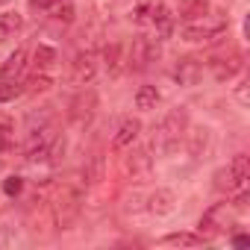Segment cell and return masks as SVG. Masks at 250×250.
<instances>
[{"instance_id":"6da1fadb","label":"cell","mask_w":250,"mask_h":250,"mask_svg":"<svg viewBox=\"0 0 250 250\" xmlns=\"http://www.w3.org/2000/svg\"><path fill=\"white\" fill-rule=\"evenodd\" d=\"M80 203H83V188L77 183H65L56 191V197H53V215H56V224L62 229L80 215Z\"/></svg>"},{"instance_id":"7a4b0ae2","label":"cell","mask_w":250,"mask_h":250,"mask_svg":"<svg viewBox=\"0 0 250 250\" xmlns=\"http://www.w3.org/2000/svg\"><path fill=\"white\" fill-rule=\"evenodd\" d=\"M186 121H188L186 109L168 112V115L159 121L156 133H153V147H156V150H171V147L180 142V133H183V127H186Z\"/></svg>"},{"instance_id":"3957f363","label":"cell","mask_w":250,"mask_h":250,"mask_svg":"<svg viewBox=\"0 0 250 250\" xmlns=\"http://www.w3.org/2000/svg\"><path fill=\"white\" fill-rule=\"evenodd\" d=\"M247 177H250V159L244 153H238V156H232V162L227 168L215 171V188L218 191H238V188H244Z\"/></svg>"},{"instance_id":"277c9868","label":"cell","mask_w":250,"mask_h":250,"mask_svg":"<svg viewBox=\"0 0 250 250\" xmlns=\"http://www.w3.org/2000/svg\"><path fill=\"white\" fill-rule=\"evenodd\" d=\"M224 30H227V21H221V18L209 21L203 15L197 21H186L183 30H180V39H186V42H209V39H218Z\"/></svg>"},{"instance_id":"5b68a950","label":"cell","mask_w":250,"mask_h":250,"mask_svg":"<svg viewBox=\"0 0 250 250\" xmlns=\"http://www.w3.org/2000/svg\"><path fill=\"white\" fill-rule=\"evenodd\" d=\"M159 59V44H156V39H147V36H139L136 42H133V47H130V65L136 68V71H145L150 62H156Z\"/></svg>"},{"instance_id":"8992f818","label":"cell","mask_w":250,"mask_h":250,"mask_svg":"<svg viewBox=\"0 0 250 250\" xmlns=\"http://www.w3.org/2000/svg\"><path fill=\"white\" fill-rule=\"evenodd\" d=\"M94 74H97V59H94V53H77L74 56V62H71V80L74 83H80V85H85V83H91L94 80Z\"/></svg>"},{"instance_id":"52a82bcc","label":"cell","mask_w":250,"mask_h":250,"mask_svg":"<svg viewBox=\"0 0 250 250\" xmlns=\"http://www.w3.org/2000/svg\"><path fill=\"white\" fill-rule=\"evenodd\" d=\"M139 133H142V121L139 118H124L121 124H118V133H115V139H112V145L121 150V147H130L136 139H139Z\"/></svg>"},{"instance_id":"ba28073f","label":"cell","mask_w":250,"mask_h":250,"mask_svg":"<svg viewBox=\"0 0 250 250\" xmlns=\"http://www.w3.org/2000/svg\"><path fill=\"white\" fill-rule=\"evenodd\" d=\"M27 71V50L18 47L15 53L6 56V62L0 65V80H18L21 74Z\"/></svg>"},{"instance_id":"9c48e42d","label":"cell","mask_w":250,"mask_h":250,"mask_svg":"<svg viewBox=\"0 0 250 250\" xmlns=\"http://www.w3.org/2000/svg\"><path fill=\"white\" fill-rule=\"evenodd\" d=\"M203 77V65L197 59H180V65L174 68V80L180 85H194Z\"/></svg>"},{"instance_id":"30bf717a","label":"cell","mask_w":250,"mask_h":250,"mask_svg":"<svg viewBox=\"0 0 250 250\" xmlns=\"http://www.w3.org/2000/svg\"><path fill=\"white\" fill-rule=\"evenodd\" d=\"M227 227V203H218L212 206L203 218H200V229H209V232H221Z\"/></svg>"},{"instance_id":"8fae6325","label":"cell","mask_w":250,"mask_h":250,"mask_svg":"<svg viewBox=\"0 0 250 250\" xmlns=\"http://www.w3.org/2000/svg\"><path fill=\"white\" fill-rule=\"evenodd\" d=\"M150 212H153V215H171V212H174V191L156 188V191L150 194Z\"/></svg>"},{"instance_id":"7c38bea8","label":"cell","mask_w":250,"mask_h":250,"mask_svg":"<svg viewBox=\"0 0 250 250\" xmlns=\"http://www.w3.org/2000/svg\"><path fill=\"white\" fill-rule=\"evenodd\" d=\"M209 9V0H180V18L183 21H197Z\"/></svg>"},{"instance_id":"4fadbf2b","label":"cell","mask_w":250,"mask_h":250,"mask_svg":"<svg viewBox=\"0 0 250 250\" xmlns=\"http://www.w3.org/2000/svg\"><path fill=\"white\" fill-rule=\"evenodd\" d=\"M21 27H24V21H21L18 12H3V15H0V42L12 39Z\"/></svg>"},{"instance_id":"5bb4252c","label":"cell","mask_w":250,"mask_h":250,"mask_svg":"<svg viewBox=\"0 0 250 250\" xmlns=\"http://www.w3.org/2000/svg\"><path fill=\"white\" fill-rule=\"evenodd\" d=\"M124 44H118V42H112V44H106V50H103V59H106V68H109V74H118L121 71V62H124Z\"/></svg>"},{"instance_id":"9a60e30c","label":"cell","mask_w":250,"mask_h":250,"mask_svg":"<svg viewBox=\"0 0 250 250\" xmlns=\"http://www.w3.org/2000/svg\"><path fill=\"white\" fill-rule=\"evenodd\" d=\"M209 65H212V74H215L218 80H229V77H235L238 68H241L238 59H212Z\"/></svg>"},{"instance_id":"2e32d148","label":"cell","mask_w":250,"mask_h":250,"mask_svg":"<svg viewBox=\"0 0 250 250\" xmlns=\"http://www.w3.org/2000/svg\"><path fill=\"white\" fill-rule=\"evenodd\" d=\"M156 103H159L156 85H139V91H136V106L147 112V109H156Z\"/></svg>"},{"instance_id":"e0dca14e","label":"cell","mask_w":250,"mask_h":250,"mask_svg":"<svg viewBox=\"0 0 250 250\" xmlns=\"http://www.w3.org/2000/svg\"><path fill=\"white\" fill-rule=\"evenodd\" d=\"M162 244H168V247H197V244H203V235H194V232H174V235H165Z\"/></svg>"},{"instance_id":"ac0fdd59","label":"cell","mask_w":250,"mask_h":250,"mask_svg":"<svg viewBox=\"0 0 250 250\" xmlns=\"http://www.w3.org/2000/svg\"><path fill=\"white\" fill-rule=\"evenodd\" d=\"M33 59H36V68H39V71H47V68L56 62V50L47 47V44H39L36 53H33Z\"/></svg>"},{"instance_id":"d6986e66","label":"cell","mask_w":250,"mask_h":250,"mask_svg":"<svg viewBox=\"0 0 250 250\" xmlns=\"http://www.w3.org/2000/svg\"><path fill=\"white\" fill-rule=\"evenodd\" d=\"M21 91H24V85H21L18 80H0V103H9V100H15Z\"/></svg>"},{"instance_id":"ffe728a7","label":"cell","mask_w":250,"mask_h":250,"mask_svg":"<svg viewBox=\"0 0 250 250\" xmlns=\"http://www.w3.org/2000/svg\"><path fill=\"white\" fill-rule=\"evenodd\" d=\"M53 85V80H50V74H44V71H39L30 83H27V91H47Z\"/></svg>"},{"instance_id":"44dd1931","label":"cell","mask_w":250,"mask_h":250,"mask_svg":"<svg viewBox=\"0 0 250 250\" xmlns=\"http://www.w3.org/2000/svg\"><path fill=\"white\" fill-rule=\"evenodd\" d=\"M127 168L133 171V174H142V171H147L150 168V156H147V150H139L130 162H127Z\"/></svg>"},{"instance_id":"7402d4cb","label":"cell","mask_w":250,"mask_h":250,"mask_svg":"<svg viewBox=\"0 0 250 250\" xmlns=\"http://www.w3.org/2000/svg\"><path fill=\"white\" fill-rule=\"evenodd\" d=\"M21 188H24V180H21V177H6V180H3V191H6L9 197L21 194Z\"/></svg>"},{"instance_id":"603a6c76","label":"cell","mask_w":250,"mask_h":250,"mask_svg":"<svg viewBox=\"0 0 250 250\" xmlns=\"http://www.w3.org/2000/svg\"><path fill=\"white\" fill-rule=\"evenodd\" d=\"M53 18H56V21H65V24H71V21H74V6H71V3H62V6H56V9H53Z\"/></svg>"},{"instance_id":"cb8c5ba5","label":"cell","mask_w":250,"mask_h":250,"mask_svg":"<svg viewBox=\"0 0 250 250\" xmlns=\"http://www.w3.org/2000/svg\"><path fill=\"white\" fill-rule=\"evenodd\" d=\"M133 21H136V24H150V3H142V6L136 9Z\"/></svg>"},{"instance_id":"d4e9b609","label":"cell","mask_w":250,"mask_h":250,"mask_svg":"<svg viewBox=\"0 0 250 250\" xmlns=\"http://www.w3.org/2000/svg\"><path fill=\"white\" fill-rule=\"evenodd\" d=\"M247 206H250V191H238V197H235V203H232V209L235 212H247Z\"/></svg>"},{"instance_id":"484cf974","label":"cell","mask_w":250,"mask_h":250,"mask_svg":"<svg viewBox=\"0 0 250 250\" xmlns=\"http://www.w3.org/2000/svg\"><path fill=\"white\" fill-rule=\"evenodd\" d=\"M30 6H33V9H53L56 0H30Z\"/></svg>"},{"instance_id":"4316f807","label":"cell","mask_w":250,"mask_h":250,"mask_svg":"<svg viewBox=\"0 0 250 250\" xmlns=\"http://www.w3.org/2000/svg\"><path fill=\"white\" fill-rule=\"evenodd\" d=\"M12 130V118L9 115H0V133H9Z\"/></svg>"},{"instance_id":"83f0119b","label":"cell","mask_w":250,"mask_h":250,"mask_svg":"<svg viewBox=\"0 0 250 250\" xmlns=\"http://www.w3.org/2000/svg\"><path fill=\"white\" fill-rule=\"evenodd\" d=\"M235 94H238V100H241V103H247V85H244V83L238 85V91H235Z\"/></svg>"},{"instance_id":"f1b7e54d","label":"cell","mask_w":250,"mask_h":250,"mask_svg":"<svg viewBox=\"0 0 250 250\" xmlns=\"http://www.w3.org/2000/svg\"><path fill=\"white\" fill-rule=\"evenodd\" d=\"M232 244H238V247H244V244H250V238H247V235H235V238H232Z\"/></svg>"},{"instance_id":"f546056e","label":"cell","mask_w":250,"mask_h":250,"mask_svg":"<svg viewBox=\"0 0 250 250\" xmlns=\"http://www.w3.org/2000/svg\"><path fill=\"white\" fill-rule=\"evenodd\" d=\"M0 3H6V0H0Z\"/></svg>"}]
</instances>
